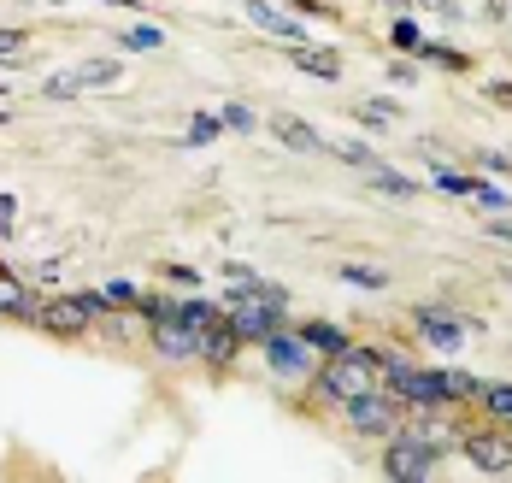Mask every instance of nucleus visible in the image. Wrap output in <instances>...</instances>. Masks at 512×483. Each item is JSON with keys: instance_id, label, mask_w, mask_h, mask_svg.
Instances as JSON below:
<instances>
[{"instance_id": "nucleus-27", "label": "nucleus", "mask_w": 512, "mask_h": 483, "mask_svg": "<svg viewBox=\"0 0 512 483\" xmlns=\"http://www.w3.org/2000/svg\"><path fill=\"white\" fill-rule=\"evenodd\" d=\"M218 118H224V130H236V136H254V130H259L254 107H242V101H224V107H218Z\"/></svg>"}, {"instance_id": "nucleus-30", "label": "nucleus", "mask_w": 512, "mask_h": 483, "mask_svg": "<svg viewBox=\"0 0 512 483\" xmlns=\"http://www.w3.org/2000/svg\"><path fill=\"white\" fill-rule=\"evenodd\" d=\"M24 30H12V24H0V59H24Z\"/></svg>"}, {"instance_id": "nucleus-28", "label": "nucleus", "mask_w": 512, "mask_h": 483, "mask_svg": "<svg viewBox=\"0 0 512 483\" xmlns=\"http://www.w3.org/2000/svg\"><path fill=\"white\" fill-rule=\"evenodd\" d=\"M395 48H401V54H412V59H418V48H424V30H418L412 18H401V24H395Z\"/></svg>"}, {"instance_id": "nucleus-20", "label": "nucleus", "mask_w": 512, "mask_h": 483, "mask_svg": "<svg viewBox=\"0 0 512 483\" xmlns=\"http://www.w3.org/2000/svg\"><path fill=\"white\" fill-rule=\"evenodd\" d=\"M118 48H124V54H159V48H165V30H159V24H130V30L118 36Z\"/></svg>"}, {"instance_id": "nucleus-42", "label": "nucleus", "mask_w": 512, "mask_h": 483, "mask_svg": "<svg viewBox=\"0 0 512 483\" xmlns=\"http://www.w3.org/2000/svg\"><path fill=\"white\" fill-rule=\"evenodd\" d=\"M0 101H6V83H0Z\"/></svg>"}, {"instance_id": "nucleus-33", "label": "nucleus", "mask_w": 512, "mask_h": 483, "mask_svg": "<svg viewBox=\"0 0 512 483\" xmlns=\"http://www.w3.org/2000/svg\"><path fill=\"white\" fill-rule=\"evenodd\" d=\"M483 89H489V101H495V107H512V83H507V77H495V83H483Z\"/></svg>"}, {"instance_id": "nucleus-11", "label": "nucleus", "mask_w": 512, "mask_h": 483, "mask_svg": "<svg viewBox=\"0 0 512 483\" xmlns=\"http://www.w3.org/2000/svg\"><path fill=\"white\" fill-rule=\"evenodd\" d=\"M36 324H42L48 336H65V342H77V336H89V330H95L89 307H83L77 295H53V301H36Z\"/></svg>"}, {"instance_id": "nucleus-6", "label": "nucleus", "mask_w": 512, "mask_h": 483, "mask_svg": "<svg viewBox=\"0 0 512 483\" xmlns=\"http://www.w3.org/2000/svg\"><path fill=\"white\" fill-rule=\"evenodd\" d=\"M477 330V319H465L460 307H442V301H424V307H412V336L424 342V348H436V354H454L465 348V336Z\"/></svg>"}, {"instance_id": "nucleus-19", "label": "nucleus", "mask_w": 512, "mask_h": 483, "mask_svg": "<svg viewBox=\"0 0 512 483\" xmlns=\"http://www.w3.org/2000/svg\"><path fill=\"white\" fill-rule=\"evenodd\" d=\"M395 118H401L395 101H359V107H354V124H359V130H371V136H377V130H389Z\"/></svg>"}, {"instance_id": "nucleus-39", "label": "nucleus", "mask_w": 512, "mask_h": 483, "mask_svg": "<svg viewBox=\"0 0 512 483\" xmlns=\"http://www.w3.org/2000/svg\"><path fill=\"white\" fill-rule=\"evenodd\" d=\"M295 12H324V0H295Z\"/></svg>"}, {"instance_id": "nucleus-1", "label": "nucleus", "mask_w": 512, "mask_h": 483, "mask_svg": "<svg viewBox=\"0 0 512 483\" xmlns=\"http://www.w3.org/2000/svg\"><path fill=\"white\" fill-rule=\"evenodd\" d=\"M383 348H371V342H348L342 354H330L318 372H312V389L324 395V401H336V407H348L359 395H371L377 383H383Z\"/></svg>"}, {"instance_id": "nucleus-26", "label": "nucleus", "mask_w": 512, "mask_h": 483, "mask_svg": "<svg viewBox=\"0 0 512 483\" xmlns=\"http://www.w3.org/2000/svg\"><path fill=\"white\" fill-rule=\"evenodd\" d=\"M336 277H342V283H354V289H371V295H383V289H389V271H383V266H342Z\"/></svg>"}, {"instance_id": "nucleus-5", "label": "nucleus", "mask_w": 512, "mask_h": 483, "mask_svg": "<svg viewBox=\"0 0 512 483\" xmlns=\"http://www.w3.org/2000/svg\"><path fill=\"white\" fill-rule=\"evenodd\" d=\"M259 354H265V366L277 372V383H307L318 366H324V354L312 348L307 336L295 330V324H283V330H271L265 342H259Z\"/></svg>"}, {"instance_id": "nucleus-17", "label": "nucleus", "mask_w": 512, "mask_h": 483, "mask_svg": "<svg viewBox=\"0 0 512 483\" xmlns=\"http://www.w3.org/2000/svg\"><path fill=\"white\" fill-rule=\"evenodd\" d=\"M295 330L307 336V342L318 348V354H324V360H330V354H342V348L354 342V336H348L342 324H330V319H295Z\"/></svg>"}, {"instance_id": "nucleus-41", "label": "nucleus", "mask_w": 512, "mask_h": 483, "mask_svg": "<svg viewBox=\"0 0 512 483\" xmlns=\"http://www.w3.org/2000/svg\"><path fill=\"white\" fill-rule=\"evenodd\" d=\"M389 6H407V0H389Z\"/></svg>"}, {"instance_id": "nucleus-14", "label": "nucleus", "mask_w": 512, "mask_h": 483, "mask_svg": "<svg viewBox=\"0 0 512 483\" xmlns=\"http://www.w3.org/2000/svg\"><path fill=\"white\" fill-rule=\"evenodd\" d=\"M365 183L377 189V195H389V201H418L424 195V183H412L407 171H395V165H383V154L365 165Z\"/></svg>"}, {"instance_id": "nucleus-3", "label": "nucleus", "mask_w": 512, "mask_h": 483, "mask_svg": "<svg viewBox=\"0 0 512 483\" xmlns=\"http://www.w3.org/2000/svg\"><path fill=\"white\" fill-rule=\"evenodd\" d=\"M383 389L401 401V407H448L454 413V401H448V389H442V366H418L407 354H389L383 360Z\"/></svg>"}, {"instance_id": "nucleus-16", "label": "nucleus", "mask_w": 512, "mask_h": 483, "mask_svg": "<svg viewBox=\"0 0 512 483\" xmlns=\"http://www.w3.org/2000/svg\"><path fill=\"white\" fill-rule=\"evenodd\" d=\"M283 54H289L295 71H307L318 83H342V59L330 54V48H307V42H301V48H283Z\"/></svg>"}, {"instance_id": "nucleus-40", "label": "nucleus", "mask_w": 512, "mask_h": 483, "mask_svg": "<svg viewBox=\"0 0 512 483\" xmlns=\"http://www.w3.org/2000/svg\"><path fill=\"white\" fill-rule=\"evenodd\" d=\"M501 430H507V436H512V419H507V425H501Z\"/></svg>"}, {"instance_id": "nucleus-12", "label": "nucleus", "mask_w": 512, "mask_h": 483, "mask_svg": "<svg viewBox=\"0 0 512 483\" xmlns=\"http://www.w3.org/2000/svg\"><path fill=\"white\" fill-rule=\"evenodd\" d=\"M242 12L254 18V24L265 30V36H277L283 48H301V42H307L301 18H295V12H283V6H271V0H242Z\"/></svg>"}, {"instance_id": "nucleus-10", "label": "nucleus", "mask_w": 512, "mask_h": 483, "mask_svg": "<svg viewBox=\"0 0 512 483\" xmlns=\"http://www.w3.org/2000/svg\"><path fill=\"white\" fill-rule=\"evenodd\" d=\"M460 454L477 466V472H489V478H512V436L501 430H460Z\"/></svg>"}, {"instance_id": "nucleus-4", "label": "nucleus", "mask_w": 512, "mask_h": 483, "mask_svg": "<svg viewBox=\"0 0 512 483\" xmlns=\"http://www.w3.org/2000/svg\"><path fill=\"white\" fill-rule=\"evenodd\" d=\"M436 466H442V448L424 442V436L407 430V425L383 442V478L389 483H424V478H436Z\"/></svg>"}, {"instance_id": "nucleus-44", "label": "nucleus", "mask_w": 512, "mask_h": 483, "mask_svg": "<svg viewBox=\"0 0 512 483\" xmlns=\"http://www.w3.org/2000/svg\"><path fill=\"white\" fill-rule=\"evenodd\" d=\"M507 283H512V271H507Z\"/></svg>"}, {"instance_id": "nucleus-29", "label": "nucleus", "mask_w": 512, "mask_h": 483, "mask_svg": "<svg viewBox=\"0 0 512 483\" xmlns=\"http://www.w3.org/2000/svg\"><path fill=\"white\" fill-rule=\"evenodd\" d=\"M165 283H171V289H183V295H195V289H201V271H195V266H165Z\"/></svg>"}, {"instance_id": "nucleus-35", "label": "nucleus", "mask_w": 512, "mask_h": 483, "mask_svg": "<svg viewBox=\"0 0 512 483\" xmlns=\"http://www.w3.org/2000/svg\"><path fill=\"white\" fill-rule=\"evenodd\" d=\"M12 213H18V201H12V195H0V236H12Z\"/></svg>"}, {"instance_id": "nucleus-32", "label": "nucleus", "mask_w": 512, "mask_h": 483, "mask_svg": "<svg viewBox=\"0 0 512 483\" xmlns=\"http://www.w3.org/2000/svg\"><path fill=\"white\" fill-rule=\"evenodd\" d=\"M259 271L254 266H236V260H230V266H224V283H230V289H248V283H254Z\"/></svg>"}, {"instance_id": "nucleus-21", "label": "nucleus", "mask_w": 512, "mask_h": 483, "mask_svg": "<svg viewBox=\"0 0 512 483\" xmlns=\"http://www.w3.org/2000/svg\"><path fill=\"white\" fill-rule=\"evenodd\" d=\"M218 136H224V118H218V112H195L189 130H183V148H212Z\"/></svg>"}, {"instance_id": "nucleus-8", "label": "nucleus", "mask_w": 512, "mask_h": 483, "mask_svg": "<svg viewBox=\"0 0 512 483\" xmlns=\"http://www.w3.org/2000/svg\"><path fill=\"white\" fill-rule=\"evenodd\" d=\"M118 77H124L118 59H83V65H71V71H53L48 83H42V95H48V101H77L83 89H112Z\"/></svg>"}, {"instance_id": "nucleus-38", "label": "nucleus", "mask_w": 512, "mask_h": 483, "mask_svg": "<svg viewBox=\"0 0 512 483\" xmlns=\"http://www.w3.org/2000/svg\"><path fill=\"white\" fill-rule=\"evenodd\" d=\"M101 6H124V12H142V0H101Z\"/></svg>"}, {"instance_id": "nucleus-31", "label": "nucleus", "mask_w": 512, "mask_h": 483, "mask_svg": "<svg viewBox=\"0 0 512 483\" xmlns=\"http://www.w3.org/2000/svg\"><path fill=\"white\" fill-rule=\"evenodd\" d=\"M483 236H489V242H512V213H495L483 224Z\"/></svg>"}, {"instance_id": "nucleus-2", "label": "nucleus", "mask_w": 512, "mask_h": 483, "mask_svg": "<svg viewBox=\"0 0 512 483\" xmlns=\"http://www.w3.org/2000/svg\"><path fill=\"white\" fill-rule=\"evenodd\" d=\"M224 319H230V330H236L242 342H265L271 330L295 324L289 319V289L271 283V277H254L248 289H230V295H224Z\"/></svg>"}, {"instance_id": "nucleus-43", "label": "nucleus", "mask_w": 512, "mask_h": 483, "mask_svg": "<svg viewBox=\"0 0 512 483\" xmlns=\"http://www.w3.org/2000/svg\"><path fill=\"white\" fill-rule=\"evenodd\" d=\"M42 6H59V0H42Z\"/></svg>"}, {"instance_id": "nucleus-13", "label": "nucleus", "mask_w": 512, "mask_h": 483, "mask_svg": "<svg viewBox=\"0 0 512 483\" xmlns=\"http://www.w3.org/2000/svg\"><path fill=\"white\" fill-rule=\"evenodd\" d=\"M271 136H277L289 154H324V136H318L312 124H301L295 112H271Z\"/></svg>"}, {"instance_id": "nucleus-18", "label": "nucleus", "mask_w": 512, "mask_h": 483, "mask_svg": "<svg viewBox=\"0 0 512 483\" xmlns=\"http://www.w3.org/2000/svg\"><path fill=\"white\" fill-rule=\"evenodd\" d=\"M101 295H106V301H112V307H118V313H136L148 289H142L136 277H106V283H101Z\"/></svg>"}, {"instance_id": "nucleus-15", "label": "nucleus", "mask_w": 512, "mask_h": 483, "mask_svg": "<svg viewBox=\"0 0 512 483\" xmlns=\"http://www.w3.org/2000/svg\"><path fill=\"white\" fill-rule=\"evenodd\" d=\"M0 319H36V295H30V277L0 266Z\"/></svg>"}, {"instance_id": "nucleus-23", "label": "nucleus", "mask_w": 512, "mask_h": 483, "mask_svg": "<svg viewBox=\"0 0 512 483\" xmlns=\"http://www.w3.org/2000/svg\"><path fill=\"white\" fill-rule=\"evenodd\" d=\"M442 389H448V401H454V407H465V401H477V389H483V383H477L471 372H460V366H442Z\"/></svg>"}, {"instance_id": "nucleus-25", "label": "nucleus", "mask_w": 512, "mask_h": 483, "mask_svg": "<svg viewBox=\"0 0 512 483\" xmlns=\"http://www.w3.org/2000/svg\"><path fill=\"white\" fill-rule=\"evenodd\" d=\"M324 154L342 160V165H354V171H365V165L377 160V148H365V142H330V136H324Z\"/></svg>"}, {"instance_id": "nucleus-22", "label": "nucleus", "mask_w": 512, "mask_h": 483, "mask_svg": "<svg viewBox=\"0 0 512 483\" xmlns=\"http://www.w3.org/2000/svg\"><path fill=\"white\" fill-rule=\"evenodd\" d=\"M477 407H483L495 425H507L512 419V383H483V389H477Z\"/></svg>"}, {"instance_id": "nucleus-36", "label": "nucleus", "mask_w": 512, "mask_h": 483, "mask_svg": "<svg viewBox=\"0 0 512 483\" xmlns=\"http://www.w3.org/2000/svg\"><path fill=\"white\" fill-rule=\"evenodd\" d=\"M389 83H401V89H407V83H418V71H412V65H389Z\"/></svg>"}, {"instance_id": "nucleus-34", "label": "nucleus", "mask_w": 512, "mask_h": 483, "mask_svg": "<svg viewBox=\"0 0 512 483\" xmlns=\"http://www.w3.org/2000/svg\"><path fill=\"white\" fill-rule=\"evenodd\" d=\"M483 171H495V177H507V171H512V154H483Z\"/></svg>"}, {"instance_id": "nucleus-9", "label": "nucleus", "mask_w": 512, "mask_h": 483, "mask_svg": "<svg viewBox=\"0 0 512 483\" xmlns=\"http://www.w3.org/2000/svg\"><path fill=\"white\" fill-rule=\"evenodd\" d=\"M148 342L159 348V360L183 366V360H201L206 330H201V324H189L183 313H165V319H154V324H148Z\"/></svg>"}, {"instance_id": "nucleus-7", "label": "nucleus", "mask_w": 512, "mask_h": 483, "mask_svg": "<svg viewBox=\"0 0 512 483\" xmlns=\"http://www.w3.org/2000/svg\"><path fill=\"white\" fill-rule=\"evenodd\" d=\"M342 413H348V430H354V436H371V442H389L395 430L407 425V407H401V401H395V395H389L383 383H377L371 395L348 401Z\"/></svg>"}, {"instance_id": "nucleus-37", "label": "nucleus", "mask_w": 512, "mask_h": 483, "mask_svg": "<svg viewBox=\"0 0 512 483\" xmlns=\"http://www.w3.org/2000/svg\"><path fill=\"white\" fill-rule=\"evenodd\" d=\"M430 6H436L442 18H460V6H454V0H430Z\"/></svg>"}, {"instance_id": "nucleus-24", "label": "nucleus", "mask_w": 512, "mask_h": 483, "mask_svg": "<svg viewBox=\"0 0 512 483\" xmlns=\"http://www.w3.org/2000/svg\"><path fill=\"white\" fill-rule=\"evenodd\" d=\"M418 59H430V65H442V71H471V54H465V48H442V42H430V36H424Z\"/></svg>"}]
</instances>
